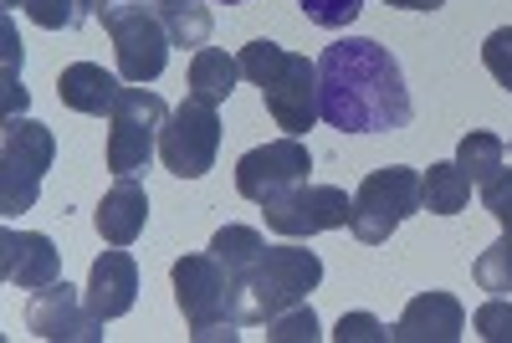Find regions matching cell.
<instances>
[{"instance_id":"28","label":"cell","mask_w":512,"mask_h":343,"mask_svg":"<svg viewBox=\"0 0 512 343\" xmlns=\"http://www.w3.org/2000/svg\"><path fill=\"white\" fill-rule=\"evenodd\" d=\"M472 328H477V338H487V343H512V303H507V297H492V303H482V308L472 313Z\"/></svg>"},{"instance_id":"34","label":"cell","mask_w":512,"mask_h":343,"mask_svg":"<svg viewBox=\"0 0 512 343\" xmlns=\"http://www.w3.org/2000/svg\"><path fill=\"white\" fill-rule=\"evenodd\" d=\"M103 6H118V0H98V11H103Z\"/></svg>"},{"instance_id":"11","label":"cell","mask_w":512,"mask_h":343,"mask_svg":"<svg viewBox=\"0 0 512 343\" xmlns=\"http://www.w3.org/2000/svg\"><path fill=\"white\" fill-rule=\"evenodd\" d=\"M308 169H313L308 144L292 139V134H282V139H272V144H262V149H246V154L236 159V195L267 205V200H277L282 190L303 185Z\"/></svg>"},{"instance_id":"16","label":"cell","mask_w":512,"mask_h":343,"mask_svg":"<svg viewBox=\"0 0 512 343\" xmlns=\"http://www.w3.org/2000/svg\"><path fill=\"white\" fill-rule=\"evenodd\" d=\"M93 226H98V236L108 246H134L149 226V190L134 175H118V185L93 210Z\"/></svg>"},{"instance_id":"19","label":"cell","mask_w":512,"mask_h":343,"mask_svg":"<svg viewBox=\"0 0 512 343\" xmlns=\"http://www.w3.org/2000/svg\"><path fill=\"white\" fill-rule=\"evenodd\" d=\"M236 77H241V62L236 57H226L221 47H200L195 62H190V98L221 108L236 93Z\"/></svg>"},{"instance_id":"25","label":"cell","mask_w":512,"mask_h":343,"mask_svg":"<svg viewBox=\"0 0 512 343\" xmlns=\"http://www.w3.org/2000/svg\"><path fill=\"white\" fill-rule=\"evenodd\" d=\"M267 338L272 343H313V338H323V323H318L313 303H297V308H287L267 323Z\"/></svg>"},{"instance_id":"7","label":"cell","mask_w":512,"mask_h":343,"mask_svg":"<svg viewBox=\"0 0 512 343\" xmlns=\"http://www.w3.org/2000/svg\"><path fill=\"white\" fill-rule=\"evenodd\" d=\"M103 31L113 36V52H118V77L144 88V82L164 77L169 67V31H164V16L144 0H118V6H103Z\"/></svg>"},{"instance_id":"6","label":"cell","mask_w":512,"mask_h":343,"mask_svg":"<svg viewBox=\"0 0 512 343\" xmlns=\"http://www.w3.org/2000/svg\"><path fill=\"white\" fill-rule=\"evenodd\" d=\"M415 210H425L420 200V169L410 164H384L374 175L359 180L354 190V216H349V231L364 241V246H384Z\"/></svg>"},{"instance_id":"10","label":"cell","mask_w":512,"mask_h":343,"mask_svg":"<svg viewBox=\"0 0 512 343\" xmlns=\"http://www.w3.org/2000/svg\"><path fill=\"white\" fill-rule=\"evenodd\" d=\"M267 210V226L287 241H308V236H323V231H338V226H349L354 216V195L349 190H338V185H292L282 190L277 200L262 205Z\"/></svg>"},{"instance_id":"13","label":"cell","mask_w":512,"mask_h":343,"mask_svg":"<svg viewBox=\"0 0 512 343\" xmlns=\"http://www.w3.org/2000/svg\"><path fill=\"white\" fill-rule=\"evenodd\" d=\"M0 277L21 292H36L62 277V251L52 246V236L41 231H16L6 226L0 231Z\"/></svg>"},{"instance_id":"23","label":"cell","mask_w":512,"mask_h":343,"mask_svg":"<svg viewBox=\"0 0 512 343\" xmlns=\"http://www.w3.org/2000/svg\"><path fill=\"white\" fill-rule=\"evenodd\" d=\"M21 6L36 26H47V31H77L98 11V0H21Z\"/></svg>"},{"instance_id":"26","label":"cell","mask_w":512,"mask_h":343,"mask_svg":"<svg viewBox=\"0 0 512 343\" xmlns=\"http://www.w3.org/2000/svg\"><path fill=\"white\" fill-rule=\"evenodd\" d=\"M297 6H303V16H308L313 26L338 31V26H354V21H359L364 0H297Z\"/></svg>"},{"instance_id":"1","label":"cell","mask_w":512,"mask_h":343,"mask_svg":"<svg viewBox=\"0 0 512 343\" xmlns=\"http://www.w3.org/2000/svg\"><path fill=\"white\" fill-rule=\"evenodd\" d=\"M318 113L338 134H395L410 128L415 103L400 57L374 36H338L318 52Z\"/></svg>"},{"instance_id":"4","label":"cell","mask_w":512,"mask_h":343,"mask_svg":"<svg viewBox=\"0 0 512 343\" xmlns=\"http://www.w3.org/2000/svg\"><path fill=\"white\" fill-rule=\"evenodd\" d=\"M175 303L190 323L195 343H216V338H241V318H236V277L216 262L210 251L180 256L175 262Z\"/></svg>"},{"instance_id":"24","label":"cell","mask_w":512,"mask_h":343,"mask_svg":"<svg viewBox=\"0 0 512 343\" xmlns=\"http://www.w3.org/2000/svg\"><path fill=\"white\" fill-rule=\"evenodd\" d=\"M472 277H477L482 292H497V297L512 292V236H507V231H502V241H492L477 262H472Z\"/></svg>"},{"instance_id":"32","label":"cell","mask_w":512,"mask_h":343,"mask_svg":"<svg viewBox=\"0 0 512 343\" xmlns=\"http://www.w3.org/2000/svg\"><path fill=\"white\" fill-rule=\"evenodd\" d=\"M154 6H159V11H164V6H180V0H154Z\"/></svg>"},{"instance_id":"18","label":"cell","mask_w":512,"mask_h":343,"mask_svg":"<svg viewBox=\"0 0 512 343\" xmlns=\"http://www.w3.org/2000/svg\"><path fill=\"white\" fill-rule=\"evenodd\" d=\"M420 200L431 216H461L466 200H472V180L456 159H441L431 169H420Z\"/></svg>"},{"instance_id":"17","label":"cell","mask_w":512,"mask_h":343,"mask_svg":"<svg viewBox=\"0 0 512 343\" xmlns=\"http://www.w3.org/2000/svg\"><path fill=\"white\" fill-rule=\"evenodd\" d=\"M57 98H62L72 113L103 118V113H113L118 98H123V77H118V72H103L98 62H72V67H62V77H57Z\"/></svg>"},{"instance_id":"15","label":"cell","mask_w":512,"mask_h":343,"mask_svg":"<svg viewBox=\"0 0 512 343\" xmlns=\"http://www.w3.org/2000/svg\"><path fill=\"white\" fill-rule=\"evenodd\" d=\"M461 333H466V308L456 292H441V287L410 297V308L395 323L400 343H456Z\"/></svg>"},{"instance_id":"3","label":"cell","mask_w":512,"mask_h":343,"mask_svg":"<svg viewBox=\"0 0 512 343\" xmlns=\"http://www.w3.org/2000/svg\"><path fill=\"white\" fill-rule=\"evenodd\" d=\"M323 282V262L318 251H308L303 241H282L256 256V267L236 277V318L241 328H262L277 313L308 303V292Z\"/></svg>"},{"instance_id":"12","label":"cell","mask_w":512,"mask_h":343,"mask_svg":"<svg viewBox=\"0 0 512 343\" xmlns=\"http://www.w3.org/2000/svg\"><path fill=\"white\" fill-rule=\"evenodd\" d=\"M88 292V287H82ZM72 282H47L31 292L26 303V328L47 343H103V318L88 308V297H82Z\"/></svg>"},{"instance_id":"9","label":"cell","mask_w":512,"mask_h":343,"mask_svg":"<svg viewBox=\"0 0 512 343\" xmlns=\"http://www.w3.org/2000/svg\"><path fill=\"white\" fill-rule=\"evenodd\" d=\"M216 149H221V118L210 103L200 98H185L175 113H169L164 134H159V159L175 180H200L210 175L216 164Z\"/></svg>"},{"instance_id":"14","label":"cell","mask_w":512,"mask_h":343,"mask_svg":"<svg viewBox=\"0 0 512 343\" xmlns=\"http://www.w3.org/2000/svg\"><path fill=\"white\" fill-rule=\"evenodd\" d=\"M134 303H139V262L128 256V246H113L88 272V308L103 323H113L123 313H134Z\"/></svg>"},{"instance_id":"5","label":"cell","mask_w":512,"mask_h":343,"mask_svg":"<svg viewBox=\"0 0 512 343\" xmlns=\"http://www.w3.org/2000/svg\"><path fill=\"white\" fill-rule=\"evenodd\" d=\"M57 159V134L36 118H6L0 134V216H21L36 205L41 180Z\"/></svg>"},{"instance_id":"30","label":"cell","mask_w":512,"mask_h":343,"mask_svg":"<svg viewBox=\"0 0 512 343\" xmlns=\"http://www.w3.org/2000/svg\"><path fill=\"white\" fill-rule=\"evenodd\" d=\"M482 205L492 210V221L512 236V169H497V175L482 185Z\"/></svg>"},{"instance_id":"27","label":"cell","mask_w":512,"mask_h":343,"mask_svg":"<svg viewBox=\"0 0 512 343\" xmlns=\"http://www.w3.org/2000/svg\"><path fill=\"white\" fill-rule=\"evenodd\" d=\"M333 338L338 343H390L395 328L379 323L374 313H344V318H338V328H333Z\"/></svg>"},{"instance_id":"2","label":"cell","mask_w":512,"mask_h":343,"mask_svg":"<svg viewBox=\"0 0 512 343\" xmlns=\"http://www.w3.org/2000/svg\"><path fill=\"white\" fill-rule=\"evenodd\" d=\"M236 62H241V77L251 88H262V103L282 134L303 139L323 118L318 113V62H308L303 52H287L262 36V41H246Z\"/></svg>"},{"instance_id":"20","label":"cell","mask_w":512,"mask_h":343,"mask_svg":"<svg viewBox=\"0 0 512 343\" xmlns=\"http://www.w3.org/2000/svg\"><path fill=\"white\" fill-rule=\"evenodd\" d=\"M456 164L466 169V180L482 190L497 169H507V144H502L497 134H487V128H472V134L456 144Z\"/></svg>"},{"instance_id":"21","label":"cell","mask_w":512,"mask_h":343,"mask_svg":"<svg viewBox=\"0 0 512 343\" xmlns=\"http://www.w3.org/2000/svg\"><path fill=\"white\" fill-rule=\"evenodd\" d=\"M262 251H267V236L256 231V226H221L216 236H210V256H216V262H221L231 277L251 272Z\"/></svg>"},{"instance_id":"33","label":"cell","mask_w":512,"mask_h":343,"mask_svg":"<svg viewBox=\"0 0 512 343\" xmlns=\"http://www.w3.org/2000/svg\"><path fill=\"white\" fill-rule=\"evenodd\" d=\"M221 6H246V0H221Z\"/></svg>"},{"instance_id":"31","label":"cell","mask_w":512,"mask_h":343,"mask_svg":"<svg viewBox=\"0 0 512 343\" xmlns=\"http://www.w3.org/2000/svg\"><path fill=\"white\" fill-rule=\"evenodd\" d=\"M384 6H395V11H441L446 0H384Z\"/></svg>"},{"instance_id":"8","label":"cell","mask_w":512,"mask_h":343,"mask_svg":"<svg viewBox=\"0 0 512 343\" xmlns=\"http://www.w3.org/2000/svg\"><path fill=\"white\" fill-rule=\"evenodd\" d=\"M108 118H113V128H108V169L139 180L149 169V159L159 154V134L169 123V108L154 88H134V82H128Z\"/></svg>"},{"instance_id":"29","label":"cell","mask_w":512,"mask_h":343,"mask_svg":"<svg viewBox=\"0 0 512 343\" xmlns=\"http://www.w3.org/2000/svg\"><path fill=\"white\" fill-rule=\"evenodd\" d=\"M482 67L512 93V26H497V31L482 41Z\"/></svg>"},{"instance_id":"22","label":"cell","mask_w":512,"mask_h":343,"mask_svg":"<svg viewBox=\"0 0 512 343\" xmlns=\"http://www.w3.org/2000/svg\"><path fill=\"white\" fill-rule=\"evenodd\" d=\"M164 16V31H169V41L175 47H205L210 41V31H216V21H210V11L200 6V0H180V6H164L159 11Z\"/></svg>"}]
</instances>
